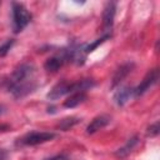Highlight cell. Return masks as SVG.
Wrapping results in <instances>:
<instances>
[{
  "label": "cell",
  "mask_w": 160,
  "mask_h": 160,
  "mask_svg": "<svg viewBox=\"0 0 160 160\" xmlns=\"http://www.w3.org/2000/svg\"><path fill=\"white\" fill-rule=\"evenodd\" d=\"M36 88V69L31 62H24L19 65L8 81V90L16 99L31 94Z\"/></svg>",
  "instance_id": "1"
},
{
  "label": "cell",
  "mask_w": 160,
  "mask_h": 160,
  "mask_svg": "<svg viewBox=\"0 0 160 160\" xmlns=\"http://www.w3.org/2000/svg\"><path fill=\"white\" fill-rule=\"evenodd\" d=\"M31 21V14L20 2H12V29L14 32L22 31Z\"/></svg>",
  "instance_id": "2"
},
{
  "label": "cell",
  "mask_w": 160,
  "mask_h": 160,
  "mask_svg": "<svg viewBox=\"0 0 160 160\" xmlns=\"http://www.w3.org/2000/svg\"><path fill=\"white\" fill-rule=\"evenodd\" d=\"M54 138H55V134L50 131H31L25 134L21 139H19L18 144L22 146H35V145L50 141Z\"/></svg>",
  "instance_id": "3"
},
{
  "label": "cell",
  "mask_w": 160,
  "mask_h": 160,
  "mask_svg": "<svg viewBox=\"0 0 160 160\" xmlns=\"http://www.w3.org/2000/svg\"><path fill=\"white\" fill-rule=\"evenodd\" d=\"M159 79V69H152L150 71L146 72V75L144 76L142 81L134 89V96H141L144 95L152 85L156 84Z\"/></svg>",
  "instance_id": "4"
},
{
  "label": "cell",
  "mask_w": 160,
  "mask_h": 160,
  "mask_svg": "<svg viewBox=\"0 0 160 160\" xmlns=\"http://www.w3.org/2000/svg\"><path fill=\"white\" fill-rule=\"evenodd\" d=\"M115 12H116V4L114 1L108 2L102 11V26L105 31H109L112 28Z\"/></svg>",
  "instance_id": "5"
},
{
  "label": "cell",
  "mask_w": 160,
  "mask_h": 160,
  "mask_svg": "<svg viewBox=\"0 0 160 160\" xmlns=\"http://www.w3.org/2000/svg\"><path fill=\"white\" fill-rule=\"evenodd\" d=\"M132 69H134V62L129 61V62L122 64V65L115 71V74H114V76H112L111 88H116V86H119V85L124 81V79L132 71Z\"/></svg>",
  "instance_id": "6"
},
{
  "label": "cell",
  "mask_w": 160,
  "mask_h": 160,
  "mask_svg": "<svg viewBox=\"0 0 160 160\" xmlns=\"http://www.w3.org/2000/svg\"><path fill=\"white\" fill-rule=\"evenodd\" d=\"M66 61H68V60H66V56H65V52H64V49H62L58 55L49 58V59L45 61L44 68H45V70H48V71L55 72V71H58V70L64 65V62H66Z\"/></svg>",
  "instance_id": "7"
},
{
  "label": "cell",
  "mask_w": 160,
  "mask_h": 160,
  "mask_svg": "<svg viewBox=\"0 0 160 160\" xmlns=\"http://www.w3.org/2000/svg\"><path fill=\"white\" fill-rule=\"evenodd\" d=\"M110 116L108 115H99L96 118H94L91 120V122L86 126V134H94L96 131H99L100 129L105 128L109 122H110Z\"/></svg>",
  "instance_id": "8"
},
{
  "label": "cell",
  "mask_w": 160,
  "mask_h": 160,
  "mask_svg": "<svg viewBox=\"0 0 160 160\" xmlns=\"http://www.w3.org/2000/svg\"><path fill=\"white\" fill-rule=\"evenodd\" d=\"M134 95V89L130 86H122L119 88V90H116V92L114 94V101L116 105L122 106L124 104L128 102V100Z\"/></svg>",
  "instance_id": "9"
},
{
  "label": "cell",
  "mask_w": 160,
  "mask_h": 160,
  "mask_svg": "<svg viewBox=\"0 0 160 160\" xmlns=\"http://www.w3.org/2000/svg\"><path fill=\"white\" fill-rule=\"evenodd\" d=\"M138 144H139V138H138L136 135L132 136V138H130V139L126 141V144H125L124 146H121L120 149H118V150L115 151V156H116V158H120V159L126 158V156L134 150V148H135Z\"/></svg>",
  "instance_id": "10"
},
{
  "label": "cell",
  "mask_w": 160,
  "mask_h": 160,
  "mask_svg": "<svg viewBox=\"0 0 160 160\" xmlns=\"http://www.w3.org/2000/svg\"><path fill=\"white\" fill-rule=\"evenodd\" d=\"M86 100V92H72L70 94V96L64 101V106L65 108H75L78 105H80L81 102H84Z\"/></svg>",
  "instance_id": "11"
},
{
  "label": "cell",
  "mask_w": 160,
  "mask_h": 160,
  "mask_svg": "<svg viewBox=\"0 0 160 160\" xmlns=\"http://www.w3.org/2000/svg\"><path fill=\"white\" fill-rule=\"evenodd\" d=\"M80 122V119L79 118H75V116H70V118H65L62 119L59 124H58V128L62 131H66L69 129H71L72 126H75L76 124Z\"/></svg>",
  "instance_id": "12"
},
{
  "label": "cell",
  "mask_w": 160,
  "mask_h": 160,
  "mask_svg": "<svg viewBox=\"0 0 160 160\" xmlns=\"http://www.w3.org/2000/svg\"><path fill=\"white\" fill-rule=\"evenodd\" d=\"M111 36V34H109V32H106L104 36H101L100 39H98L96 41H94L92 44H89V45H84V51H85V54H89V52H91L94 49H96L99 45H101L104 41H106Z\"/></svg>",
  "instance_id": "13"
},
{
  "label": "cell",
  "mask_w": 160,
  "mask_h": 160,
  "mask_svg": "<svg viewBox=\"0 0 160 160\" xmlns=\"http://www.w3.org/2000/svg\"><path fill=\"white\" fill-rule=\"evenodd\" d=\"M12 45H14V40L12 39H10V40L5 41L2 45H0V56H5L9 52V50L12 48Z\"/></svg>",
  "instance_id": "14"
},
{
  "label": "cell",
  "mask_w": 160,
  "mask_h": 160,
  "mask_svg": "<svg viewBox=\"0 0 160 160\" xmlns=\"http://www.w3.org/2000/svg\"><path fill=\"white\" fill-rule=\"evenodd\" d=\"M159 130H160V128H159V121H156L155 124H152V125H150V126L148 128V134H149L150 136H156V135L159 134Z\"/></svg>",
  "instance_id": "15"
},
{
  "label": "cell",
  "mask_w": 160,
  "mask_h": 160,
  "mask_svg": "<svg viewBox=\"0 0 160 160\" xmlns=\"http://www.w3.org/2000/svg\"><path fill=\"white\" fill-rule=\"evenodd\" d=\"M44 160H70V158L66 154H58V155H54V156L44 159Z\"/></svg>",
  "instance_id": "16"
},
{
  "label": "cell",
  "mask_w": 160,
  "mask_h": 160,
  "mask_svg": "<svg viewBox=\"0 0 160 160\" xmlns=\"http://www.w3.org/2000/svg\"><path fill=\"white\" fill-rule=\"evenodd\" d=\"M9 158V152L4 149H0V160H8Z\"/></svg>",
  "instance_id": "17"
},
{
  "label": "cell",
  "mask_w": 160,
  "mask_h": 160,
  "mask_svg": "<svg viewBox=\"0 0 160 160\" xmlns=\"http://www.w3.org/2000/svg\"><path fill=\"white\" fill-rule=\"evenodd\" d=\"M8 129H9L8 125H0V131H6Z\"/></svg>",
  "instance_id": "18"
},
{
  "label": "cell",
  "mask_w": 160,
  "mask_h": 160,
  "mask_svg": "<svg viewBox=\"0 0 160 160\" xmlns=\"http://www.w3.org/2000/svg\"><path fill=\"white\" fill-rule=\"evenodd\" d=\"M4 111H5V108H4L2 105H0V115H1V114H4Z\"/></svg>",
  "instance_id": "19"
}]
</instances>
